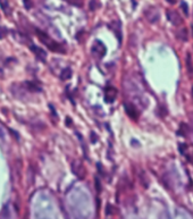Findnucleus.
I'll use <instances>...</instances> for the list:
<instances>
[{
  "label": "nucleus",
  "mask_w": 193,
  "mask_h": 219,
  "mask_svg": "<svg viewBox=\"0 0 193 219\" xmlns=\"http://www.w3.org/2000/svg\"><path fill=\"white\" fill-rule=\"evenodd\" d=\"M35 34L38 35L39 40H40V41H41L45 45H47V48L49 49V50L54 51V52H60V53L65 52L64 48H62V45H59V43H57L56 41H54V40H52L50 36L48 35L47 33L42 32L41 30L36 29V30H35Z\"/></svg>",
  "instance_id": "nucleus-1"
},
{
  "label": "nucleus",
  "mask_w": 193,
  "mask_h": 219,
  "mask_svg": "<svg viewBox=\"0 0 193 219\" xmlns=\"http://www.w3.org/2000/svg\"><path fill=\"white\" fill-rule=\"evenodd\" d=\"M91 53L97 58H104L107 53V48L104 45V42L100 40H95L91 45Z\"/></svg>",
  "instance_id": "nucleus-2"
},
{
  "label": "nucleus",
  "mask_w": 193,
  "mask_h": 219,
  "mask_svg": "<svg viewBox=\"0 0 193 219\" xmlns=\"http://www.w3.org/2000/svg\"><path fill=\"white\" fill-rule=\"evenodd\" d=\"M144 16L146 18L148 19L149 23H157L159 21V18H160V13L158 10L157 7H149V8L146 9V12H144Z\"/></svg>",
  "instance_id": "nucleus-3"
},
{
  "label": "nucleus",
  "mask_w": 193,
  "mask_h": 219,
  "mask_svg": "<svg viewBox=\"0 0 193 219\" xmlns=\"http://www.w3.org/2000/svg\"><path fill=\"white\" fill-rule=\"evenodd\" d=\"M72 172L74 173V175H76L80 179L85 177V168H84L83 163H81L80 160H74L72 163Z\"/></svg>",
  "instance_id": "nucleus-4"
},
{
  "label": "nucleus",
  "mask_w": 193,
  "mask_h": 219,
  "mask_svg": "<svg viewBox=\"0 0 193 219\" xmlns=\"http://www.w3.org/2000/svg\"><path fill=\"white\" fill-rule=\"evenodd\" d=\"M166 14H167L168 21H169L173 25L178 26V25H181V24L183 23V19H182L181 15H180L177 12H175V10H167Z\"/></svg>",
  "instance_id": "nucleus-5"
},
{
  "label": "nucleus",
  "mask_w": 193,
  "mask_h": 219,
  "mask_svg": "<svg viewBox=\"0 0 193 219\" xmlns=\"http://www.w3.org/2000/svg\"><path fill=\"white\" fill-rule=\"evenodd\" d=\"M117 97V90L114 86H107L105 90V101L107 104H113Z\"/></svg>",
  "instance_id": "nucleus-6"
},
{
  "label": "nucleus",
  "mask_w": 193,
  "mask_h": 219,
  "mask_svg": "<svg viewBox=\"0 0 193 219\" xmlns=\"http://www.w3.org/2000/svg\"><path fill=\"white\" fill-rule=\"evenodd\" d=\"M108 27L115 33V35L117 36L119 42H122V30H121V22L118 21H113L111 23L108 24Z\"/></svg>",
  "instance_id": "nucleus-7"
},
{
  "label": "nucleus",
  "mask_w": 193,
  "mask_h": 219,
  "mask_svg": "<svg viewBox=\"0 0 193 219\" xmlns=\"http://www.w3.org/2000/svg\"><path fill=\"white\" fill-rule=\"evenodd\" d=\"M125 111L128 115V117H131L132 119H137L139 118V113H137V109L135 108V106H133L130 102H125L124 104Z\"/></svg>",
  "instance_id": "nucleus-8"
},
{
  "label": "nucleus",
  "mask_w": 193,
  "mask_h": 219,
  "mask_svg": "<svg viewBox=\"0 0 193 219\" xmlns=\"http://www.w3.org/2000/svg\"><path fill=\"white\" fill-rule=\"evenodd\" d=\"M31 51H32L34 55L36 56V58L38 59H40L41 61H45L46 60V57H47V52H46L42 48H40V47H36V45H31Z\"/></svg>",
  "instance_id": "nucleus-9"
},
{
  "label": "nucleus",
  "mask_w": 193,
  "mask_h": 219,
  "mask_svg": "<svg viewBox=\"0 0 193 219\" xmlns=\"http://www.w3.org/2000/svg\"><path fill=\"white\" fill-rule=\"evenodd\" d=\"M25 88H26L27 91L30 92H40L42 91V88L39 85L35 82H26L25 83Z\"/></svg>",
  "instance_id": "nucleus-10"
},
{
  "label": "nucleus",
  "mask_w": 193,
  "mask_h": 219,
  "mask_svg": "<svg viewBox=\"0 0 193 219\" xmlns=\"http://www.w3.org/2000/svg\"><path fill=\"white\" fill-rule=\"evenodd\" d=\"M72 75H73V71H72L69 67H66L65 69L60 73V78H62V81H67L71 78Z\"/></svg>",
  "instance_id": "nucleus-11"
},
{
  "label": "nucleus",
  "mask_w": 193,
  "mask_h": 219,
  "mask_svg": "<svg viewBox=\"0 0 193 219\" xmlns=\"http://www.w3.org/2000/svg\"><path fill=\"white\" fill-rule=\"evenodd\" d=\"M185 64H186V69L187 72L190 73L191 75L193 74V64H192V58H191V55L187 53L186 55V59H185Z\"/></svg>",
  "instance_id": "nucleus-12"
},
{
  "label": "nucleus",
  "mask_w": 193,
  "mask_h": 219,
  "mask_svg": "<svg viewBox=\"0 0 193 219\" xmlns=\"http://www.w3.org/2000/svg\"><path fill=\"white\" fill-rule=\"evenodd\" d=\"M177 38L182 41H186L187 40V30L186 29H181V30H178L177 32Z\"/></svg>",
  "instance_id": "nucleus-13"
},
{
  "label": "nucleus",
  "mask_w": 193,
  "mask_h": 219,
  "mask_svg": "<svg viewBox=\"0 0 193 219\" xmlns=\"http://www.w3.org/2000/svg\"><path fill=\"white\" fill-rule=\"evenodd\" d=\"M0 7H1V9H3L6 14H8V10H9L8 0H0Z\"/></svg>",
  "instance_id": "nucleus-14"
},
{
  "label": "nucleus",
  "mask_w": 193,
  "mask_h": 219,
  "mask_svg": "<svg viewBox=\"0 0 193 219\" xmlns=\"http://www.w3.org/2000/svg\"><path fill=\"white\" fill-rule=\"evenodd\" d=\"M90 10L94 12L95 9L98 8V3H97V0H90Z\"/></svg>",
  "instance_id": "nucleus-15"
},
{
  "label": "nucleus",
  "mask_w": 193,
  "mask_h": 219,
  "mask_svg": "<svg viewBox=\"0 0 193 219\" xmlns=\"http://www.w3.org/2000/svg\"><path fill=\"white\" fill-rule=\"evenodd\" d=\"M181 8L182 10H183V13H184V15H189V7H187L186 3H184V1H182L181 3Z\"/></svg>",
  "instance_id": "nucleus-16"
},
{
  "label": "nucleus",
  "mask_w": 193,
  "mask_h": 219,
  "mask_svg": "<svg viewBox=\"0 0 193 219\" xmlns=\"http://www.w3.org/2000/svg\"><path fill=\"white\" fill-rule=\"evenodd\" d=\"M7 34H8V30H7L6 27L0 26V39H3Z\"/></svg>",
  "instance_id": "nucleus-17"
},
{
  "label": "nucleus",
  "mask_w": 193,
  "mask_h": 219,
  "mask_svg": "<svg viewBox=\"0 0 193 219\" xmlns=\"http://www.w3.org/2000/svg\"><path fill=\"white\" fill-rule=\"evenodd\" d=\"M0 140H3V141L6 140V132H5V128L1 124H0Z\"/></svg>",
  "instance_id": "nucleus-18"
},
{
  "label": "nucleus",
  "mask_w": 193,
  "mask_h": 219,
  "mask_svg": "<svg viewBox=\"0 0 193 219\" xmlns=\"http://www.w3.org/2000/svg\"><path fill=\"white\" fill-rule=\"evenodd\" d=\"M24 3V7L26 9H31L33 6V0H23Z\"/></svg>",
  "instance_id": "nucleus-19"
},
{
  "label": "nucleus",
  "mask_w": 193,
  "mask_h": 219,
  "mask_svg": "<svg viewBox=\"0 0 193 219\" xmlns=\"http://www.w3.org/2000/svg\"><path fill=\"white\" fill-rule=\"evenodd\" d=\"M94 181H95V189H97V192L100 193L101 192V186H100V181H99V178L95 176L94 178Z\"/></svg>",
  "instance_id": "nucleus-20"
},
{
  "label": "nucleus",
  "mask_w": 193,
  "mask_h": 219,
  "mask_svg": "<svg viewBox=\"0 0 193 219\" xmlns=\"http://www.w3.org/2000/svg\"><path fill=\"white\" fill-rule=\"evenodd\" d=\"M9 133H12L13 135L15 136V139L17 140V141H18V140H19V135H18L17 132H15V131H14V130H12V128H10V130H9Z\"/></svg>",
  "instance_id": "nucleus-21"
},
{
  "label": "nucleus",
  "mask_w": 193,
  "mask_h": 219,
  "mask_svg": "<svg viewBox=\"0 0 193 219\" xmlns=\"http://www.w3.org/2000/svg\"><path fill=\"white\" fill-rule=\"evenodd\" d=\"M167 1H168L169 3H172V5H174V3H176V0H167Z\"/></svg>",
  "instance_id": "nucleus-22"
},
{
  "label": "nucleus",
  "mask_w": 193,
  "mask_h": 219,
  "mask_svg": "<svg viewBox=\"0 0 193 219\" xmlns=\"http://www.w3.org/2000/svg\"><path fill=\"white\" fill-rule=\"evenodd\" d=\"M3 69H1V67H0V77H3Z\"/></svg>",
  "instance_id": "nucleus-23"
},
{
  "label": "nucleus",
  "mask_w": 193,
  "mask_h": 219,
  "mask_svg": "<svg viewBox=\"0 0 193 219\" xmlns=\"http://www.w3.org/2000/svg\"><path fill=\"white\" fill-rule=\"evenodd\" d=\"M74 1H75V0H74Z\"/></svg>",
  "instance_id": "nucleus-24"
}]
</instances>
